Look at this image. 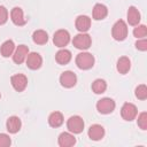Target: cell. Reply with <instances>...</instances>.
I'll return each mask as SVG.
<instances>
[{"instance_id": "83f0119b", "label": "cell", "mask_w": 147, "mask_h": 147, "mask_svg": "<svg viewBox=\"0 0 147 147\" xmlns=\"http://www.w3.org/2000/svg\"><path fill=\"white\" fill-rule=\"evenodd\" d=\"M10 144V137L7 133H0V147H9Z\"/></svg>"}, {"instance_id": "7a4b0ae2", "label": "cell", "mask_w": 147, "mask_h": 147, "mask_svg": "<svg viewBox=\"0 0 147 147\" xmlns=\"http://www.w3.org/2000/svg\"><path fill=\"white\" fill-rule=\"evenodd\" d=\"M75 62H76V65L80 70H88V69H91L94 65L95 59H94V56L91 53H88V52H82V53L77 54Z\"/></svg>"}, {"instance_id": "603a6c76", "label": "cell", "mask_w": 147, "mask_h": 147, "mask_svg": "<svg viewBox=\"0 0 147 147\" xmlns=\"http://www.w3.org/2000/svg\"><path fill=\"white\" fill-rule=\"evenodd\" d=\"M14 51H15V44H14V41L10 40V39L3 41L2 45H1V47H0V53H1V55H2L3 57H9V56H11L13 53H14Z\"/></svg>"}, {"instance_id": "52a82bcc", "label": "cell", "mask_w": 147, "mask_h": 147, "mask_svg": "<svg viewBox=\"0 0 147 147\" xmlns=\"http://www.w3.org/2000/svg\"><path fill=\"white\" fill-rule=\"evenodd\" d=\"M138 115V108L136 107V105L131 103V102H125L122 108H121V116L124 121L131 122L133 121Z\"/></svg>"}, {"instance_id": "44dd1931", "label": "cell", "mask_w": 147, "mask_h": 147, "mask_svg": "<svg viewBox=\"0 0 147 147\" xmlns=\"http://www.w3.org/2000/svg\"><path fill=\"white\" fill-rule=\"evenodd\" d=\"M64 122V117L63 114L61 111H53L49 114L48 116V124L52 127H60Z\"/></svg>"}, {"instance_id": "8992f818", "label": "cell", "mask_w": 147, "mask_h": 147, "mask_svg": "<svg viewBox=\"0 0 147 147\" xmlns=\"http://www.w3.org/2000/svg\"><path fill=\"white\" fill-rule=\"evenodd\" d=\"M116 103L111 98H102L96 102V110L102 115L111 114L115 110Z\"/></svg>"}, {"instance_id": "ba28073f", "label": "cell", "mask_w": 147, "mask_h": 147, "mask_svg": "<svg viewBox=\"0 0 147 147\" xmlns=\"http://www.w3.org/2000/svg\"><path fill=\"white\" fill-rule=\"evenodd\" d=\"M60 84L64 88H71L77 84V76L75 72L67 70L63 71L60 76Z\"/></svg>"}, {"instance_id": "ffe728a7", "label": "cell", "mask_w": 147, "mask_h": 147, "mask_svg": "<svg viewBox=\"0 0 147 147\" xmlns=\"http://www.w3.org/2000/svg\"><path fill=\"white\" fill-rule=\"evenodd\" d=\"M116 69L117 71L121 74V75H125L130 71L131 69V61L127 56H121L118 60H117V63H116Z\"/></svg>"}, {"instance_id": "6da1fadb", "label": "cell", "mask_w": 147, "mask_h": 147, "mask_svg": "<svg viewBox=\"0 0 147 147\" xmlns=\"http://www.w3.org/2000/svg\"><path fill=\"white\" fill-rule=\"evenodd\" d=\"M129 33V29H127V24L123 21V20H118L117 22H115V24L113 25L111 29V37L117 40V41H123L126 39Z\"/></svg>"}, {"instance_id": "5b68a950", "label": "cell", "mask_w": 147, "mask_h": 147, "mask_svg": "<svg viewBox=\"0 0 147 147\" xmlns=\"http://www.w3.org/2000/svg\"><path fill=\"white\" fill-rule=\"evenodd\" d=\"M70 42V33L64 29H60L55 31L53 36V44L59 48H64Z\"/></svg>"}, {"instance_id": "d4e9b609", "label": "cell", "mask_w": 147, "mask_h": 147, "mask_svg": "<svg viewBox=\"0 0 147 147\" xmlns=\"http://www.w3.org/2000/svg\"><path fill=\"white\" fill-rule=\"evenodd\" d=\"M134 95L139 100H146L147 99V86L145 84H140L134 90Z\"/></svg>"}, {"instance_id": "3957f363", "label": "cell", "mask_w": 147, "mask_h": 147, "mask_svg": "<svg viewBox=\"0 0 147 147\" xmlns=\"http://www.w3.org/2000/svg\"><path fill=\"white\" fill-rule=\"evenodd\" d=\"M72 45L80 51H85L88 49L92 45V38L88 33L86 32H80L78 34H76L72 39Z\"/></svg>"}, {"instance_id": "f1b7e54d", "label": "cell", "mask_w": 147, "mask_h": 147, "mask_svg": "<svg viewBox=\"0 0 147 147\" xmlns=\"http://www.w3.org/2000/svg\"><path fill=\"white\" fill-rule=\"evenodd\" d=\"M8 21V10L5 6H0V25H3Z\"/></svg>"}, {"instance_id": "277c9868", "label": "cell", "mask_w": 147, "mask_h": 147, "mask_svg": "<svg viewBox=\"0 0 147 147\" xmlns=\"http://www.w3.org/2000/svg\"><path fill=\"white\" fill-rule=\"evenodd\" d=\"M84 126H85L84 119L78 115L70 116L69 119L67 121V129L69 130V132H71L74 134L82 133L84 130Z\"/></svg>"}, {"instance_id": "ac0fdd59", "label": "cell", "mask_w": 147, "mask_h": 147, "mask_svg": "<svg viewBox=\"0 0 147 147\" xmlns=\"http://www.w3.org/2000/svg\"><path fill=\"white\" fill-rule=\"evenodd\" d=\"M126 17H127V23L132 26H136L139 24L140 20H141V15H140V11L138 10V8H136L134 6H131L129 7L127 9V14H126Z\"/></svg>"}, {"instance_id": "9a60e30c", "label": "cell", "mask_w": 147, "mask_h": 147, "mask_svg": "<svg viewBox=\"0 0 147 147\" xmlns=\"http://www.w3.org/2000/svg\"><path fill=\"white\" fill-rule=\"evenodd\" d=\"M57 144L61 147H71L76 144V138L71 132H62L57 138Z\"/></svg>"}, {"instance_id": "e0dca14e", "label": "cell", "mask_w": 147, "mask_h": 147, "mask_svg": "<svg viewBox=\"0 0 147 147\" xmlns=\"http://www.w3.org/2000/svg\"><path fill=\"white\" fill-rule=\"evenodd\" d=\"M22 127L21 118L17 116H10L6 122V129L9 133H17Z\"/></svg>"}, {"instance_id": "4fadbf2b", "label": "cell", "mask_w": 147, "mask_h": 147, "mask_svg": "<svg viewBox=\"0 0 147 147\" xmlns=\"http://www.w3.org/2000/svg\"><path fill=\"white\" fill-rule=\"evenodd\" d=\"M87 134H88V138L91 140L99 141L105 137V127L100 124H93L88 127Z\"/></svg>"}, {"instance_id": "7402d4cb", "label": "cell", "mask_w": 147, "mask_h": 147, "mask_svg": "<svg viewBox=\"0 0 147 147\" xmlns=\"http://www.w3.org/2000/svg\"><path fill=\"white\" fill-rule=\"evenodd\" d=\"M32 40L37 45H45L48 41V33L45 30H36L32 34Z\"/></svg>"}, {"instance_id": "2e32d148", "label": "cell", "mask_w": 147, "mask_h": 147, "mask_svg": "<svg viewBox=\"0 0 147 147\" xmlns=\"http://www.w3.org/2000/svg\"><path fill=\"white\" fill-rule=\"evenodd\" d=\"M108 15V8L103 3H95L92 10V18L95 21L105 20Z\"/></svg>"}, {"instance_id": "7c38bea8", "label": "cell", "mask_w": 147, "mask_h": 147, "mask_svg": "<svg viewBox=\"0 0 147 147\" xmlns=\"http://www.w3.org/2000/svg\"><path fill=\"white\" fill-rule=\"evenodd\" d=\"M10 20L17 26H23L26 24V18L24 17V13L21 7H14L10 10Z\"/></svg>"}, {"instance_id": "9c48e42d", "label": "cell", "mask_w": 147, "mask_h": 147, "mask_svg": "<svg viewBox=\"0 0 147 147\" xmlns=\"http://www.w3.org/2000/svg\"><path fill=\"white\" fill-rule=\"evenodd\" d=\"M10 84L17 92H23L28 86V77L23 74H16L10 77Z\"/></svg>"}, {"instance_id": "cb8c5ba5", "label": "cell", "mask_w": 147, "mask_h": 147, "mask_svg": "<svg viewBox=\"0 0 147 147\" xmlns=\"http://www.w3.org/2000/svg\"><path fill=\"white\" fill-rule=\"evenodd\" d=\"M91 88H92V91H93L95 94H102V93H105L106 90H107V83H106L105 79L98 78V79H95V80L92 83Z\"/></svg>"}, {"instance_id": "30bf717a", "label": "cell", "mask_w": 147, "mask_h": 147, "mask_svg": "<svg viewBox=\"0 0 147 147\" xmlns=\"http://www.w3.org/2000/svg\"><path fill=\"white\" fill-rule=\"evenodd\" d=\"M25 63H26V67L31 70H38L41 65H42V57L39 53L37 52H32V53H29L26 59H25Z\"/></svg>"}, {"instance_id": "f546056e", "label": "cell", "mask_w": 147, "mask_h": 147, "mask_svg": "<svg viewBox=\"0 0 147 147\" xmlns=\"http://www.w3.org/2000/svg\"><path fill=\"white\" fill-rule=\"evenodd\" d=\"M136 48L141 51V52H145L147 51V40L145 38H140L136 41Z\"/></svg>"}, {"instance_id": "8fae6325", "label": "cell", "mask_w": 147, "mask_h": 147, "mask_svg": "<svg viewBox=\"0 0 147 147\" xmlns=\"http://www.w3.org/2000/svg\"><path fill=\"white\" fill-rule=\"evenodd\" d=\"M29 54V47L26 45H18L13 53V61L16 64H22Z\"/></svg>"}, {"instance_id": "d6986e66", "label": "cell", "mask_w": 147, "mask_h": 147, "mask_svg": "<svg viewBox=\"0 0 147 147\" xmlns=\"http://www.w3.org/2000/svg\"><path fill=\"white\" fill-rule=\"evenodd\" d=\"M71 52L69 49H65V48H61L60 51L56 52L55 54V61L60 64V65H65L68 64L70 61H71Z\"/></svg>"}, {"instance_id": "5bb4252c", "label": "cell", "mask_w": 147, "mask_h": 147, "mask_svg": "<svg viewBox=\"0 0 147 147\" xmlns=\"http://www.w3.org/2000/svg\"><path fill=\"white\" fill-rule=\"evenodd\" d=\"M75 26L79 32H87L91 28V18L87 15H79L75 21Z\"/></svg>"}, {"instance_id": "4316f807", "label": "cell", "mask_w": 147, "mask_h": 147, "mask_svg": "<svg viewBox=\"0 0 147 147\" xmlns=\"http://www.w3.org/2000/svg\"><path fill=\"white\" fill-rule=\"evenodd\" d=\"M137 123H138V126L141 129V130H147V113L146 111H142L138 115V119H137Z\"/></svg>"}, {"instance_id": "484cf974", "label": "cell", "mask_w": 147, "mask_h": 147, "mask_svg": "<svg viewBox=\"0 0 147 147\" xmlns=\"http://www.w3.org/2000/svg\"><path fill=\"white\" fill-rule=\"evenodd\" d=\"M147 34V28L145 24H138L136 25V28L133 29V36L137 38V39H140V38H145Z\"/></svg>"}, {"instance_id": "4dcf8cb0", "label": "cell", "mask_w": 147, "mask_h": 147, "mask_svg": "<svg viewBox=\"0 0 147 147\" xmlns=\"http://www.w3.org/2000/svg\"><path fill=\"white\" fill-rule=\"evenodd\" d=\"M0 98H1V94H0Z\"/></svg>"}]
</instances>
